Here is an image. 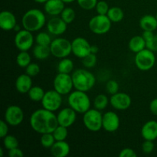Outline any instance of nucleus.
<instances>
[{
	"label": "nucleus",
	"mask_w": 157,
	"mask_h": 157,
	"mask_svg": "<svg viewBox=\"0 0 157 157\" xmlns=\"http://www.w3.org/2000/svg\"><path fill=\"white\" fill-rule=\"evenodd\" d=\"M109 103H110V100L108 99V98L105 94H100L95 97L93 104L95 109L101 111L107 107Z\"/></svg>",
	"instance_id": "c756f323"
},
{
	"label": "nucleus",
	"mask_w": 157,
	"mask_h": 157,
	"mask_svg": "<svg viewBox=\"0 0 157 157\" xmlns=\"http://www.w3.org/2000/svg\"><path fill=\"white\" fill-rule=\"evenodd\" d=\"M119 84L117 83V81H114V80H110L106 84V90H107V93L110 95H113L119 92Z\"/></svg>",
	"instance_id": "58836bf2"
},
{
	"label": "nucleus",
	"mask_w": 157,
	"mask_h": 157,
	"mask_svg": "<svg viewBox=\"0 0 157 157\" xmlns=\"http://www.w3.org/2000/svg\"><path fill=\"white\" fill-rule=\"evenodd\" d=\"M43 108L55 112L59 110L62 104V95L54 90L45 92L42 101H41Z\"/></svg>",
	"instance_id": "9d476101"
},
{
	"label": "nucleus",
	"mask_w": 157,
	"mask_h": 157,
	"mask_svg": "<svg viewBox=\"0 0 157 157\" xmlns=\"http://www.w3.org/2000/svg\"><path fill=\"white\" fill-rule=\"evenodd\" d=\"M29 123L32 130L41 135L53 133L58 126L57 115L44 108L34 111L31 115Z\"/></svg>",
	"instance_id": "f257e3e1"
},
{
	"label": "nucleus",
	"mask_w": 157,
	"mask_h": 157,
	"mask_svg": "<svg viewBox=\"0 0 157 157\" xmlns=\"http://www.w3.org/2000/svg\"><path fill=\"white\" fill-rule=\"evenodd\" d=\"M58 125L65 127H70L75 124L77 119V112L71 107H65L58 112L57 114Z\"/></svg>",
	"instance_id": "dca6fc26"
},
{
	"label": "nucleus",
	"mask_w": 157,
	"mask_h": 157,
	"mask_svg": "<svg viewBox=\"0 0 157 157\" xmlns=\"http://www.w3.org/2000/svg\"><path fill=\"white\" fill-rule=\"evenodd\" d=\"M3 139V145H4L5 149L8 150H10L12 149L18 147V140L15 136L12 135H9L5 136Z\"/></svg>",
	"instance_id": "f704fd0d"
},
{
	"label": "nucleus",
	"mask_w": 157,
	"mask_h": 157,
	"mask_svg": "<svg viewBox=\"0 0 157 157\" xmlns=\"http://www.w3.org/2000/svg\"><path fill=\"white\" fill-rule=\"evenodd\" d=\"M64 3H71L74 2L75 1H77V0H62Z\"/></svg>",
	"instance_id": "3c124183"
},
{
	"label": "nucleus",
	"mask_w": 157,
	"mask_h": 157,
	"mask_svg": "<svg viewBox=\"0 0 157 157\" xmlns=\"http://www.w3.org/2000/svg\"><path fill=\"white\" fill-rule=\"evenodd\" d=\"M139 24L143 31L154 32L157 29V18L153 15H145L140 19Z\"/></svg>",
	"instance_id": "5701e85b"
},
{
	"label": "nucleus",
	"mask_w": 157,
	"mask_h": 157,
	"mask_svg": "<svg viewBox=\"0 0 157 157\" xmlns=\"http://www.w3.org/2000/svg\"><path fill=\"white\" fill-rule=\"evenodd\" d=\"M120 157H136L137 154L136 152L131 148H124L119 153Z\"/></svg>",
	"instance_id": "37998d69"
},
{
	"label": "nucleus",
	"mask_w": 157,
	"mask_h": 157,
	"mask_svg": "<svg viewBox=\"0 0 157 157\" xmlns=\"http://www.w3.org/2000/svg\"><path fill=\"white\" fill-rule=\"evenodd\" d=\"M98 2V0H77L78 6L81 9L87 11L92 10L93 9H95Z\"/></svg>",
	"instance_id": "4c0bfd02"
},
{
	"label": "nucleus",
	"mask_w": 157,
	"mask_h": 157,
	"mask_svg": "<svg viewBox=\"0 0 157 157\" xmlns=\"http://www.w3.org/2000/svg\"><path fill=\"white\" fill-rule=\"evenodd\" d=\"M34 1L37 3H40V4H44V3H45L46 2L48 1V0H34Z\"/></svg>",
	"instance_id": "09e8293b"
},
{
	"label": "nucleus",
	"mask_w": 157,
	"mask_h": 157,
	"mask_svg": "<svg viewBox=\"0 0 157 157\" xmlns=\"http://www.w3.org/2000/svg\"><path fill=\"white\" fill-rule=\"evenodd\" d=\"M112 21L107 15H97L92 17L88 23L90 32L96 35H104L111 29Z\"/></svg>",
	"instance_id": "0eeeda50"
},
{
	"label": "nucleus",
	"mask_w": 157,
	"mask_h": 157,
	"mask_svg": "<svg viewBox=\"0 0 157 157\" xmlns=\"http://www.w3.org/2000/svg\"><path fill=\"white\" fill-rule=\"evenodd\" d=\"M46 23L45 15L38 9H29L21 18L23 29L32 32L41 30Z\"/></svg>",
	"instance_id": "f03ea898"
},
{
	"label": "nucleus",
	"mask_w": 157,
	"mask_h": 157,
	"mask_svg": "<svg viewBox=\"0 0 157 157\" xmlns=\"http://www.w3.org/2000/svg\"><path fill=\"white\" fill-rule=\"evenodd\" d=\"M98 62V58L96 54L90 53L88 55L82 58V64L87 68H91L96 65Z\"/></svg>",
	"instance_id": "e433bc0d"
},
{
	"label": "nucleus",
	"mask_w": 157,
	"mask_h": 157,
	"mask_svg": "<svg viewBox=\"0 0 157 157\" xmlns=\"http://www.w3.org/2000/svg\"><path fill=\"white\" fill-rule=\"evenodd\" d=\"M52 55L57 58H67L72 53L71 41L64 38H57L52 40L50 44Z\"/></svg>",
	"instance_id": "423d86ee"
},
{
	"label": "nucleus",
	"mask_w": 157,
	"mask_h": 157,
	"mask_svg": "<svg viewBox=\"0 0 157 157\" xmlns=\"http://www.w3.org/2000/svg\"><path fill=\"white\" fill-rule=\"evenodd\" d=\"M135 64L139 70L147 71L153 67L156 63V56L154 52L145 48L135 55Z\"/></svg>",
	"instance_id": "6e6552de"
},
{
	"label": "nucleus",
	"mask_w": 157,
	"mask_h": 157,
	"mask_svg": "<svg viewBox=\"0 0 157 157\" xmlns=\"http://www.w3.org/2000/svg\"><path fill=\"white\" fill-rule=\"evenodd\" d=\"M52 133H53L55 140L63 141L66 140L67 139V136H68V130H67V127L58 125Z\"/></svg>",
	"instance_id": "2f4dec72"
},
{
	"label": "nucleus",
	"mask_w": 157,
	"mask_h": 157,
	"mask_svg": "<svg viewBox=\"0 0 157 157\" xmlns=\"http://www.w3.org/2000/svg\"><path fill=\"white\" fill-rule=\"evenodd\" d=\"M74 88L87 92L91 90L96 83V78L91 72L86 69H77L72 73Z\"/></svg>",
	"instance_id": "7ed1b4c3"
},
{
	"label": "nucleus",
	"mask_w": 157,
	"mask_h": 157,
	"mask_svg": "<svg viewBox=\"0 0 157 157\" xmlns=\"http://www.w3.org/2000/svg\"><path fill=\"white\" fill-rule=\"evenodd\" d=\"M4 120L9 126L17 127L24 120V112L19 106L10 105L6 108Z\"/></svg>",
	"instance_id": "f8f14e48"
},
{
	"label": "nucleus",
	"mask_w": 157,
	"mask_h": 157,
	"mask_svg": "<svg viewBox=\"0 0 157 157\" xmlns=\"http://www.w3.org/2000/svg\"><path fill=\"white\" fill-rule=\"evenodd\" d=\"M9 124L6 122L5 120L0 121V137L4 138L7 136L9 133Z\"/></svg>",
	"instance_id": "c03bdc74"
},
{
	"label": "nucleus",
	"mask_w": 157,
	"mask_h": 157,
	"mask_svg": "<svg viewBox=\"0 0 157 157\" xmlns=\"http://www.w3.org/2000/svg\"><path fill=\"white\" fill-rule=\"evenodd\" d=\"M15 89L20 94H28L32 86V77L27 74L20 75L15 80Z\"/></svg>",
	"instance_id": "aec40b11"
},
{
	"label": "nucleus",
	"mask_w": 157,
	"mask_h": 157,
	"mask_svg": "<svg viewBox=\"0 0 157 157\" xmlns=\"http://www.w3.org/2000/svg\"><path fill=\"white\" fill-rule=\"evenodd\" d=\"M150 110L153 115L157 116V98L151 101L150 104Z\"/></svg>",
	"instance_id": "49530a36"
},
{
	"label": "nucleus",
	"mask_w": 157,
	"mask_h": 157,
	"mask_svg": "<svg viewBox=\"0 0 157 157\" xmlns=\"http://www.w3.org/2000/svg\"><path fill=\"white\" fill-rule=\"evenodd\" d=\"M55 142H56V140H55L52 133L41 134V139H40V143H41V145L43 147H44V148L50 149L54 145V144Z\"/></svg>",
	"instance_id": "c9c22d12"
},
{
	"label": "nucleus",
	"mask_w": 157,
	"mask_h": 157,
	"mask_svg": "<svg viewBox=\"0 0 157 157\" xmlns=\"http://www.w3.org/2000/svg\"><path fill=\"white\" fill-rule=\"evenodd\" d=\"M98 51H99V48H98V47L97 45H95V44H92L91 45V48H90V52H91V53L93 54H96L98 52Z\"/></svg>",
	"instance_id": "de8ad7c7"
},
{
	"label": "nucleus",
	"mask_w": 157,
	"mask_h": 157,
	"mask_svg": "<svg viewBox=\"0 0 157 157\" xmlns=\"http://www.w3.org/2000/svg\"><path fill=\"white\" fill-rule=\"evenodd\" d=\"M143 38L146 41V48L150 49L153 52H157V37L153 32L144 31L142 34Z\"/></svg>",
	"instance_id": "393cba45"
},
{
	"label": "nucleus",
	"mask_w": 157,
	"mask_h": 157,
	"mask_svg": "<svg viewBox=\"0 0 157 157\" xmlns=\"http://www.w3.org/2000/svg\"><path fill=\"white\" fill-rule=\"evenodd\" d=\"M156 18H157V12H156Z\"/></svg>",
	"instance_id": "864d4df0"
},
{
	"label": "nucleus",
	"mask_w": 157,
	"mask_h": 157,
	"mask_svg": "<svg viewBox=\"0 0 157 157\" xmlns=\"http://www.w3.org/2000/svg\"><path fill=\"white\" fill-rule=\"evenodd\" d=\"M71 48L72 53L77 58H81V59L91 53L90 52L91 44L86 38H82V37H78L75 38L71 41Z\"/></svg>",
	"instance_id": "ddd939ff"
},
{
	"label": "nucleus",
	"mask_w": 157,
	"mask_h": 157,
	"mask_svg": "<svg viewBox=\"0 0 157 157\" xmlns=\"http://www.w3.org/2000/svg\"><path fill=\"white\" fill-rule=\"evenodd\" d=\"M51 154L55 157H66L71 152V147L65 140L56 141L50 148Z\"/></svg>",
	"instance_id": "4be33fe9"
},
{
	"label": "nucleus",
	"mask_w": 157,
	"mask_h": 157,
	"mask_svg": "<svg viewBox=\"0 0 157 157\" xmlns=\"http://www.w3.org/2000/svg\"><path fill=\"white\" fill-rule=\"evenodd\" d=\"M107 15L112 22L117 23L122 21L124 17V13L121 8L113 6L110 8Z\"/></svg>",
	"instance_id": "cd10ccee"
},
{
	"label": "nucleus",
	"mask_w": 157,
	"mask_h": 157,
	"mask_svg": "<svg viewBox=\"0 0 157 157\" xmlns=\"http://www.w3.org/2000/svg\"><path fill=\"white\" fill-rule=\"evenodd\" d=\"M121 120L119 116L113 111H107L103 114L102 127L105 131L113 133L119 129Z\"/></svg>",
	"instance_id": "2eb2a0df"
},
{
	"label": "nucleus",
	"mask_w": 157,
	"mask_h": 157,
	"mask_svg": "<svg viewBox=\"0 0 157 157\" xmlns=\"http://www.w3.org/2000/svg\"><path fill=\"white\" fill-rule=\"evenodd\" d=\"M156 37H157V33H156Z\"/></svg>",
	"instance_id": "5fc2aeb1"
},
{
	"label": "nucleus",
	"mask_w": 157,
	"mask_h": 157,
	"mask_svg": "<svg viewBox=\"0 0 157 157\" xmlns=\"http://www.w3.org/2000/svg\"><path fill=\"white\" fill-rule=\"evenodd\" d=\"M83 124L88 130L98 132L103 129V114L101 110L90 108L83 114Z\"/></svg>",
	"instance_id": "39448f33"
},
{
	"label": "nucleus",
	"mask_w": 157,
	"mask_h": 157,
	"mask_svg": "<svg viewBox=\"0 0 157 157\" xmlns=\"http://www.w3.org/2000/svg\"><path fill=\"white\" fill-rule=\"evenodd\" d=\"M95 9H96V12L98 15H107L110 7H109L107 2L101 0V1L98 2Z\"/></svg>",
	"instance_id": "ea45409f"
},
{
	"label": "nucleus",
	"mask_w": 157,
	"mask_h": 157,
	"mask_svg": "<svg viewBox=\"0 0 157 157\" xmlns=\"http://www.w3.org/2000/svg\"><path fill=\"white\" fill-rule=\"evenodd\" d=\"M67 24L61 17L54 16L47 21V29L49 34L56 36L62 35L66 32Z\"/></svg>",
	"instance_id": "f3484780"
},
{
	"label": "nucleus",
	"mask_w": 157,
	"mask_h": 157,
	"mask_svg": "<svg viewBox=\"0 0 157 157\" xmlns=\"http://www.w3.org/2000/svg\"><path fill=\"white\" fill-rule=\"evenodd\" d=\"M17 21L15 15L12 12L4 10L0 13V27L3 31L13 30L16 25Z\"/></svg>",
	"instance_id": "a211bd4d"
},
{
	"label": "nucleus",
	"mask_w": 157,
	"mask_h": 157,
	"mask_svg": "<svg viewBox=\"0 0 157 157\" xmlns=\"http://www.w3.org/2000/svg\"><path fill=\"white\" fill-rule=\"evenodd\" d=\"M0 156L1 157L3 156V149L2 148L0 149Z\"/></svg>",
	"instance_id": "603ef678"
},
{
	"label": "nucleus",
	"mask_w": 157,
	"mask_h": 157,
	"mask_svg": "<svg viewBox=\"0 0 157 157\" xmlns=\"http://www.w3.org/2000/svg\"><path fill=\"white\" fill-rule=\"evenodd\" d=\"M110 104L115 110H126L130 108L132 104V100L130 95L124 92H117L111 95Z\"/></svg>",
	"instance_id": "4468645a"
},
{
	"label": "nucleus",
	"mask_w": 157,
	"mask_h": 157,
	"mask_svg": "<svg viewBox=\"0 0 157 157\" xmlns=\"http://www.w3.org/2000/svg\"><path fill=\"white\" fill-rule=\"evenodd\" d=\"M8 155L9 157H23L24 156V153H23L22 150L19 149L18 147L16 148L12 149L10 150H8Z\"/></svg>",
	"instance_id": "a18cd8bd"
},
{
	"label": "nucleus",
	"mask_w": 157,
	"mask_h": 157,
	"mask_svg": "<svg viewBox=\"0 0 157 157\" xmlns=\"http://www.w3.org/2000/svg\"><path fill=\"white\" fill-rule=\"evenodd\" d=\"M61 18L67 23V25L73 22L76 17L75 10L71 7H65L61 13Z\"/></svg>",
	"instance_id": "473e14b6"
},
{
	"label": "nucleus",
	"mask_w": 157,
	"mask_h": 157,
	"mask_svg": "<svg viewBox=\"0 0 157 157\" xmlns=\"http://www.w3.org/2000/svg\"><path fill=\"white\" fill-rule=\"evenodd\" d=\"M13 30L15 31V32H19L20 30H21V28H20V26L16 24V25L15 26V28H14Z\"/></svg>",
	"instance_id": "8fccbe9b"
},
{
	"label": "nucleus",
	"mask_w": 157,
	"mask_h": 157,
	"mask_svg": "<svg viewBox=\"0 0 157 157\" xmlns=\"http://www.w3.org/2000/svg\"><path fill=\"white\" fill-rule=\"evenodd\" d=\"M58 73L71 74L74 70V62L71 59L67 58H62L58 64Z\"/></svg>",
	"instance_id": "bb28decb"
},
{
	"label": "nucleus",
	"mask_w": 157,
	"mask_h": 157,
	"mask_svg": "<svg viewBox=\"0 0 157 157\" xmlns=\"http://www.w3.org/2000/svg\"><path fill=\"white\" fill-rule=\"evenodd\" d=\"M35 41L36 44H40V45L44 46H50L52 40L51 36L47 32H39L36 35L35 38Z\"/></svg>",
	"instance_id": "72a5a7b5"
},
{
	"label": "nucleus",
	"mask_w": 157,
	"mask_h": 157,
	"mask_svg": "<svg viewBox=\"0 0 157 157\" xmlns=\"http://www.w3.org/2000/svg\"><path fill=\"white\" fill-rule=\"evenodd\" d=\"M69 107L78 113L84 114L90 109L91 102L87 92L75 90L71 91L67 98Z\"/></svg>",
	"instance_id": "20e7f679"
},
{
	"label": "nucleus",
	"mask_w": 157,
	"mask_h": 157,
	"mask_svg": "<svg viewBox=\"0 0 157 157\" xmlns=\"http://www.w3.org/2000/svg\"><path fill=\"white\" fill-rule=\"evenodd\" d=\"M64 4L62 0H48L44 4V9L51 16H57L61 15L65 8Z\"/></svg>",
	"instance_id": "412c9836"
},
{
	"label": "nucleus",
	"mask_w": 157,
	"mask_h": 157,
	"mask_svg": "<svg viewBox=\"0 0 157 157\" xmlns=\"http://www.w3.org/2000/svg\"><path fill=\"white\" fill-rule=\"evenodd\" d=\"M35 38L32 32L25 29L16 32L14 38L15 47L20 52H28L32 47Z\"/></svg>",
	"instance_id": "9b49d317"
},
{
	"label": "nucleus",
	"mask_w": 157,
	"mask_h": 157,
	"mask_svg": "<svg viewBox=\"0 0 157 157\" xmlns=\"http://www.w3.org/2000/svg\"><path fill=\"white\" fill-rule=\"evenodd\" d=\"M141 136L145 140L154 141L157 139V121H149L141 128Z\"/></svg>",
	"instance_id": "6ab92c4d"
},
{
	"label": "nucleus",
	"mask_w": 157,
	"mask_h": 157,
	"mask_svg": "<svg viewBox=\"0 0 157 157\" xmlns=\"http://www.w3.org/2000/svg\"><path fill=\"white\" fill-rule=\"evenodd\" d=\"M45 94L44 89L39 86H34L28 92V95L31 101L34 102H41Z\"/></svg>",
	"instance_id": "c85d7f7f"
},
{
	"label": "nucleus",
	"mask_w": 157,
	"mask_h": 157,
	"mask_svg": "<svg viewBox=\"0 0 157 157\" xmlns=\"http://www.w3.org/2000/svg\"><path fill=\"white\" fill-rule=\"evenodd\" d=\"M34 57L38 60H45L52 55L50 46L36 44L32 51Z\"/></svg>",
	"instance_id": "a878e982"
},
{
	"label": "nucleus",
	"mask_w": 157,
	"mask_h": 157,
	"mask_svg": "<svg viewBox=\"0 0 157 157\" xmlns=\"http://www.w3.org/2000/svg\"><path fill=\"white\" fill-rule=\"evenodd\" d=\"M53 87L61 95L69 94L74 88L71 75L70 74L58 73L54 78Z\"/></svg>",
	"instance_id": "1a4fd4ad"
},
{
	"label": "nucleus",
	"mask_w": 157,
	"mask_h": 157,
	"mask_svg": "<svg viewBox=\"0 0 157 157\" xmlns=\"http://www.w3.org/2000/svg\"><path fill=\"white\" fill-rule=\"evenodd\" d=\"M40 69L39 65L36 63H31L28 67H25V73L28 75L32 77H35L40 73Z\"/></svg>",
	"instance_id": "a19ab883"
},
{
	"label": "nucleus",
	"mask_w": 157,
	"mask_h": 157,
	"mask_svg": "<svg viewBox=\"0 0 157 157\" xmlns=\"http://www.w3.org/2000/svg\"><path fill=\"white\" fill-rule=\"evenodd\" d=\"M154 143L152 140H145L142 144V150L145 154H150L154 150Z\"/></svg>",
	"instance_id": "79ce46f5"
},
{
	"label": "nucleus",
	"mask_w": 157,
	"mask_h": 157,
	"mask_svg": "<svg viewBox=\"0 0 157 157\" xmlns=\"http://www.w3.org/2000/svg\"><path fill=\"white\" fill-rule=\"evenodd\" d=\"M128 47L132 52L136 54L146 48V41L142 35H135L129 41Z\"/></svg>",
	"instance_id": "b1692460"
},
{
	"label": "nucleus",
	"mask_w": 157,
	"mask_h": 157,
	"mask_svg": "<svg viewBox=\"0 0 157 157\" xmlns=\"http://www.w3.org/2000/svg\"><path fill=\"white\" fill-rule=\"evenodd\" d=\"M32 63V58L28 52H20L16 56V64L18 67L25 68Z\"/></svg>",
	"instance_id": "7c9ffc66"
}]
</instances>
